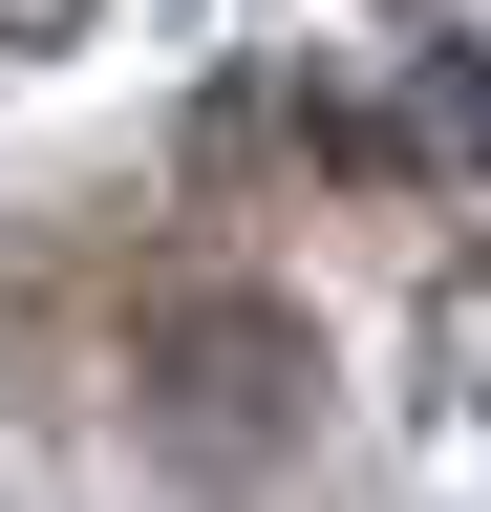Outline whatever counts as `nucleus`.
Masks as SVG:
<instances>
[{"label":"nucleus","instance_id":"nucleus-1","mask_svg":"<svg viewBox=\"0 0 491 512\" xmlns=\"http://www.w3.org/2000/svg\"><path fill=\"white\" fill-rule=\"evenodd\" d=\"M150 384H171V448H278L321 363H299V320H278V299H235V278H214V299H171V320H150Z\"/></svg>","mask_w":491,"mask_h":512}]
</instances>
